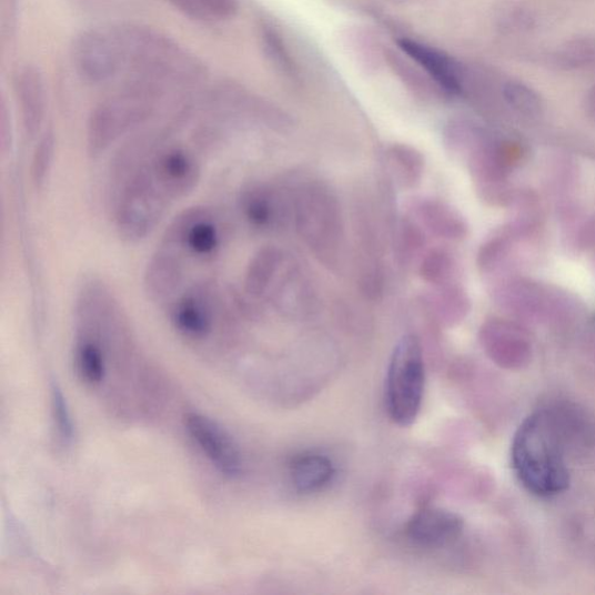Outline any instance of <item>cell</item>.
<instances>
[{"label":"cell","mask_w":595,"mask_h":595,"mask_svg":"<svg viewBox=\"0 0 595 595\" xmlns=\"http://www.w3.org/2000/svg\"><path fill=\"white\" fill-rule=\"evenodd\" d=\"M77 346V362L81 376L90 384H99L105 376V359L101 344L93 337L92 331L81 324Z\"/></svg>","instance_id":"44dd1931"},{"label":"cell","mask_w":595,"mask_h":595,"mask_svg":"<svg viewBox=\"0 0 595 595\" xmlns=\"http://www.w3.org/2000/svg\"><path fill=\"white\" fill-rule=\"evenodd\" d=\"M219 288L212 281L198 280L189 284L165 306L171 324L191 340H204L213 332L223 304Z\"/></svg>","instance_id":"52a82bcc"},{"label":"cell","mask_w":595,"mask_h":595,"mask_svg":"<svg viewBox=\"0 0 595 595\" xmlns=\"http://www.w3.org/2000/svg\"><path fill=\"white\" fill-rule=\"evenodd\" d=\"M52 407L59 434L65 442H70L73 437L72 418L62 390L57 383L52 384Z\"/></svg>","instance_id":"83f0119b"},{"label":"cell","mask_w":595,"mask_h":595,"mask_svg":"<svg viewBox=\"0 0 595 595\" xmlns=\"http://www.w3.org/2000/svg\"><path fill=\"white\" fill-rule=\"evenodd\" d=\"M594 321H595V316H594Z\"/></svg>","instance_id":"f1b7e54d"},{"label":"cell","mask_w":595,"mask_h":595,"mask_svg":"<svg viewBox=\"0 0 595 595\" xmlns=\"http://www.w3.org/2000/svg\"><path fill=\"white\" fill-rule=\"evenodd\" d=\"M466 298L455 283L436 288L427 305L445 320L462 315L466 307Z\"/></svg>","instance_id":"cb8c5ba5"},{"label":"cell","mask_w":595,"mask_h":595,"mask_svg":"<svg viewBox=\"0 0 595 595\" xmlns=\"http://www.w3.org/2000/svg\"><path fill=\"white\" fill-rule=\"evenodd\" d=\"M290 475L298 491L311 493L326 487L333 481L335 467L327 456L309 453L293 460Z\"/></svg>","instance_id":"5bb4252c"},{"label":"cell","mask_w":595,"mask_h":595,"mask_svg":"<svg viewBox=\"0 0 595 595\" xmlns=\"http://www.w3.org/2000/svg\"><path fill=\"white\" fill-rule=\"evenodd\" d=\"M455 271L454 259L441 248L425 254L418 266L420 278L434 289L454 283Z\"/></svg>","instance_id":"603a6c76"},{"label":"cell","mask_w":595,"mask_h":595,"mask_svg":"<svg viewBox=\"0 0 595 595\" xmlns=\"http://www.w3.org/2000/svg\"><path fill=\"white\" fill-rule=\"evenodd\" d=\"M392 175L402 188L413 189L423 180L425 158L417 149L404 143H394L386 151Z\"/></svg>","instance_id":"ffe728a7"},{"label":"cell","mask_w":595,"mask_h":595,"mask_svg":"<svg viewBox=\"0 0 595 595\" xmlns=\"http://www.w3.org/2000/svg\"><path fill=\"white\" fill-rule=\"evenodd\" d=\"M423 346L414 334L404 335L394 346L386 377V407L394 424H414L425 392Z\"/></svg>","instance_id":"277c9868"},{"label":"cell","mask_w":595,"mask_h":595,"mask_svg":"<svg viewBox=\"0 0 595 595\" xmlns=\"http://www.w3.org/2000/svg\"><path fill=\"white\" fill-rule=\"evenodd\" d=\"M411 212L421 228L440 239L457 241L465 235L462 218L444 202L420 198L412 202Z\"/></svg>","instance_id":"4fadbf2b"},{"label":"cell","mask_w":595,"mask_h":595,"mask_svg":"<svg viewBox=\"0 0 595 595\" xmlns=\"http://www.w3.org/2000/svg\"><path fill=\"white\" fill-rule=\"evenodd\" d=\"M56 157V138L52 132H46L39 140L31 164V178L37 190L44 186L53 168Z\"/></svg>","instance_id":"484cf974"},{"label":"cell","mask_w":595,"mask_h":595,"mask_svg":"<svg viewBox=\"0 0 595 595\" xmlns=\"http://www.w3.org/2000/svg\"><path fill=\"white\" fill-rule=\"evenodd\" d=\"M228 229L219 212L198 206L184 211L170 223L159 246L183 263L210 264L221 253Z\"/></svg>","instance_id":"8992f818"},{"label":"cell","mask_w":595,"mask_h":595,"mask_svg":"<svg viewBox=\"0 0 595 595\" xmlns=\"http://www.w3.org/2000/svg\"><path fill=\"white\" fill-rule=\"evenodd\" d=\"M283 255L275 246H264L248 265L244 276L245 293L260 298L264 295L279 274Z\"/></svg>","instance_id":"ac0fdd59"},{"label":"cell","mask_w":595,"mask_h":595,"mask_svg":"<svg viewBox=\"0 0 595 595\" xmlns=\"http://www.w3.org/2000/svg\"><path fill=\"white\" fill-rule=\"evenodd\" d=\"M240 209L252 226L265 230L279 220V201L275 191L263 184L248 186L241 194Z\"/></svg>","instance_id":"9a60e30c"},{"label":"cell","mask_w":595,"mask_h":595,"mask_svg":"<svg viewBox=\"0 0 595 595\" xmlns=\"http://www.w3.org/2000/svg\"><path fill=\"white\" fill-rule=\"evenodd\" d=\"M565 433L556 412L541 410L526 417L514 435L511 455L515 476L536 497H555L569 485Z\"/></svg>","instance_id":"6da1fadb"},{"label":"cell","mask_w":595,"mask_h":595,"mask_svg":"<svg viewBox=\"0 0 595 595\" xmlns=\"http://www.w3.org/2000/svg\"><path fill=\"white\" fill-rule=\"evenodd\" d=\"M385 61L395 77L417 98L423 101H431L440 97H446L436 83L428 77L423 68L407 58L404 53H399L386 49Z\"/></svg>","instance_id":"2e32d148"},{"label":"cell","mask_w":595,"mask_h":595,"mask_svg":"<svg viewBox=\"0 0 595 595\" xmlns=\"http://www.w3.org/2000/svg\"><path fill=\"white\" fill-rule=\"evenodd\" d=\"M14 87L24 134L34 139L42 128L46 112V92L40 71L32 65L22 67L16 74Z\"/></svg>","instance_id":"7c38bea8"},{"label":"cell","mask_w":595,"mask_h":595,"mask_svg":"<svg viewBox=\"0 0 595 595\" xmlns=\"http://www.w3.org/2000/svg\"><path fill=\"white\" fill-rule=\"evenodd\" d=\"M342 40L346 51L364 72L375 73L384 62L386 63V49L369 30L350 28L343 33Z\"/></svg>","instance_id":"d6986e66"},{"label":"cell","mask_w":595,"mask_h":595,"mask_svg":"<svg viewBox=\"0 0 595 595\" xmlns=\"http://www.w3.org/2000/svg\"><path fill=\"white\" fill-rule=\"evenodd\" d=\"M72 62L80 77L101 84L120 73L119 48L114 30H91L82 33L72 46Z\"/></svg>","instance_id":"ba28073f"},{"label":"cell","mask_w":595,"mask_h":595,"mask_svg":"<svg viewBox=\"0 0 595 595\" xmlns=\"http://www.w3.org/2000/svg\"><path fill=\"white\" fill-rule=\"evenodd\" d=\"M402 53L423 68L446 97L463 91L464 74L460 64L438 49L416 40L403 38L399 41Z\"/></svg>","instance_id":"30bf717a"},{"label":"cell","mask_w":595,"mask_h":595,"mask_svg":"<svg viewBox=\"0 0 595 595\" xmlns=\"http://www.w3.org/2000/svg\"><path fill=\"white\" fill-rule=\"evenodd\" d=\"M185 16L202 21H221L232 18L239 9V0H169Z\"/></svg>","instance_id":"7402d4cb"},{"label":"cell","mask_w":595,"mask_h":595,"mask_svg":"<svg viewBox=\"0 0 595 595\" xmlns=\"http://www.w3.org/2000/svg\"><path fill=\"white\" fill-rule=\"evenodd\" d=\"M396 252L403 263H410L423 251L426 239L416 220L403 219L395 235Z\"/></svg>","instance_id":"d4e9b609"},{"label":"cell","mask_w":595,"mask_h":595,"mask_svg":"<svg viewBox=\"0 0 595 595\" xmlns=\"http://www.w3.org/2000/svg\"><path fill=\"white\" fill-rule=\"evenodd\" d=\"M298 233L325 265L337 266L342 256L344 228L341 206L325 185L311 183L298 191L294 201Z\"/></svg>","instance_id":"3957f363"},{"label":"cell","mask_w":595,"mask_h":595,"mask_svg":"<svg viewBox=\"0 0 595 595\" xmlns=\"http://www.w3.org/2000/svg\"><path fill=\"white\" fill-rule=\"evenodd\" d=\"M114 33L121 71L130 70L151 84L185 82L201 73L200 64L184 48L160 33L133 27L114 29Z\"/></svg>","instance_id":"7a4b0ae2"},{"label":"cell","mask_w":595,"mask_h":595,"mask_svg":"<svg viewBox=\"0 0 595 595\" xmlns=\"http://www.w3.org/2000/svg\"><path fill=\"white\" fill-rule=\"evenodd\" d=\"M463 528V520L456 513L426 508L412 516L407 525V536L420 547L440 548L457 539Z\"/></svg>","instance_id":"8fae6325"},{"label":"cell","mask_w":595,"mask_h":595,"mask_svg":"<svg viewBox=\"0 0 595 595\" xmlns=\"http://www.w3.org/2000/svg\"><path fill=\"white\" fill-rule=\"evenodd\" d=\"M185 426L202 452L221 474L234 478L242 471V457L232 436L212 418L201 413H189Z\"/></svg>","instance_id":"9c48e42d"},{"label":"cell","mask_w":595,"mask_h":595,"mask_svg":"<svg viewBox=\"0 0 595 595\" xmlns=\"http://www.w3.org/2000/svg\"><path fill=\"white\" fill-rule=\"evenodd\" d=\"M261 44L263 53L272 68L290 84L300 85L302 73L295 63L281 33L270 23H262Z\"/></svg>","instance_id":"e0dca14e"},{"label":"cell","mask_w":595,"mask_h":595,"mask_svg":"<svg viewBox=\"0 0 595 595\" xmlns=\"http://www.w3.org/2000/svg\"><path fill=\"white\" fill-rule=\"evenodd\" d=\"M503 92L506 102L521 113L536 115L542 111L538 94L523 83L508 82L504 85Z\"/></svg>","instance_id":"4316f807"},{"label":"cell","mask_w":595,"mask_h":595,"mask_svg":"<svg viewBox=\"0 0 595 595\" xmlns=\"http://www.w3.org/2000/svg\"><path fill=\"white\" fill-rule=\"evenodd\" d=\"M155 95L152 87H139L117 93L99 104L88 123L89 155L101 157L119 139L141 127L154 112Z\"/></svg>","instance_id":"5b68a950"}]
</instances>
